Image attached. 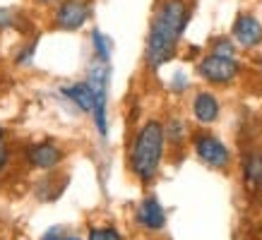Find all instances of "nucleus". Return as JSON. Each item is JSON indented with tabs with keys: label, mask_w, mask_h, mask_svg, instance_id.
Instances as JSON below:
<instances>
[{
	"label": "nucleus",
	"mask_w": 262,
	"mask_h": 240,
	"mask_svg": "<svg viewBox=\"0 0 262 240\" xmlns=\"http://www.w3.org/2000/svg\"><path fill=\"white\" fill-rule=\"evenodd\" d=\"M192 17L190 0H161L149 22V32L144 39V65L157 72L171 63L178 53L181 39Z\"/></svg>",
	"instance_id": "obj_1"
},
{
	"label": "nucleus",
	"mask_w": 262,
	"mask_h": 240,
	"mask_svg": "<svg viewBox=\"0 0 262 240\" xmlns=\"http://www.w3.org/2000/svg\"><path fill=\"white\" fill-rule=\"evenodd\" d=\"M166 132L164 123L157 118L144 120L130 144V171L140 183H151L159 176L161 161L166 154Z\"/></svg>",
	"instance_id": "obj_2"
},
{
	"label": "nucleus",
	"mask_w": 262,
	"mask_h": 240,
	"mask_svg": "<svg viewBox=\"0 0 262 240\" xmlns=\"http://www.w3.org/2000/svg\"><path fill=\"white\" fill-rule=\"evenodd\" d=\"M108 80H111V65L103 60H92L87 67V84L94 91V118L96 132L101 137H108Z\"/></svg>",
	"instance_id": "obj_3"
},
{
	"label": "nucleus",
	"mask_w": 262,
	"mask_h": 240,
	"mask_svg": "<svg viewBox=\"0 0 262 240\" xmlns=\"http://www.w3.org/2000/svg\"><path fill=\"white\" fill-rule=\"evenodd\" d=\"M198 77L207 82L209 87H229L241 77V60L238 58H224L207 51L198 60Z\"/></svg>",
	"instance_id": "obj_4"
},
{
	"label": "nucleus",
	"mask_w": 262,
	"mask_h": 240,
	"mask_svg": "<svg viewBox=\"0 0 262 240\" xmlns=\"http://www.w3.org/2000/svg\"><path fill=\"white\" fill-rule=\"evenodd\" d=\"M190 142H192V149H195V156L205 166L214 168V171H226L231 166V149L216 135H212L209 130L192 132Z\"/></svg>",
	"instance_id": "obj_5"
},
{
	"label": "nucleus",
	"mask_w": 262,
	"mask_h": 240,
	"mask_svg": "<svg viewBox=\"0 0 262 240\" xmlns=\"http://www.w3.org/2000/svg\"><path fill=\"white\" fill-rule=\"evenodd\" d=\"M92 12V0H63L56 10V27L63 32H77L89 22Z\"/></svg>",
	"instance_id": "obj_6"
},
{
	"label": "nucleus",
	"mask_w": 262,
	"mask_h": 240,
	"mask_svg": "<svg viewBox=\"0 0 262 240\" xmlns=\"http://www.w3.org/2000/svg\"><path fill=\"white\" fill-rule=\"evenodd\" d=\"M231 39L238 43V48L253 51L262 46V22L253 12H238L231 24Z\"/></svg>",
	"instance_id": "obj_7"
},
{
	"label": "nucleus",
	"mask_w": 262,
	"mask_h": 240,
	"mask_svg": "<svg viewBox=\"0 0 262 240\" xmlns=\"http://www.w3.org/2000/svg\"><path fill=\"white\" fill-rule=\"evenodd\" d=\"M190 113L200 125H214L222 118V101L212 89H200L190 101Z\"/></svg>",
	"instance_id": "obj_8"
},
{
	"label": "nucleus",
	"mask_w": 262,
	"mask_h": 240,
	"mask_svg": "<svg viewBox=\"0 0 262 240\" xmlns=\"http://www.w3.org/2000/svg\"><path fill=\"white\" fill-rule=\"evenodd\" d=\"M135 221L137 226H142L144 231L149 233H159L164 231V226H166V211L161 207V202L149 195V197H144L135 209Z\"/></svg>",
	"instance_id": "obj_9"
},
{
	"label": "nucleus",
	"mask_w": 262,
	"mask_h": 240,
	"mask_svg": "<svg viewBox=\"0 0 262 240\" xmlns=\"http://www.w3.org/2000/svg\"><path fill=\"white\" fill-rule=\"evenodd\" d=\"M60 159H63V152L51 142L34 144V147H29V152H27V161L34 168H43V171L46 168H56L60 163Z\"/></svg>",
	"instance_id": "obj_10"
},
{
	"label": "nucleus",
	"mask_w": 262,
	"mask_h": 240,
	"mask_svg": "<svg viewBox=\"0 0 262 240\" xmlns=\"http://www.w3.org/2000/svg\"><path fill=\"white\" fill-rule=\"evenodd\" d=\"M60 94H63L68 101H72V104L77 106L82 113L94 111V91H92V87L87 84V80L75 82V84H68V87L60 89Z\"/></svg>",
	"instance_id": "obj_11"
},
{
	"label": "nucleus",
	"mask_w": 262,
	"mask_h": 240,
	"mask_svg": "<svg viewBox=\"0 0 262 240\" xmlns=\"http://www.w3.org/2000/svg\"><path fill=\"white\" fill-rule=\"evenodd\" d=\"M243 180L250 190H260L262 187V152H248L243 159Z\"/></svg>",
	"instance_id": "obj_12"
},
{
	"label": "nucleus",
	"mask_w": 262,
	"mask_h": 240,
	"mask_svg": "<svg viewBox=\"0 0 262 240\" xmlns=\"http://www.w3.org/2000/svg\"><path fill=\"white\" fill-rule=\"evenodd\" d=\"M164 132H166V142L171 147H183L192 137L190 125L181 118V115H171V118L164 123Z\"/></svg>",
	"instance_id": "obj_13"
},
{
	"label": "nucleus",
	"mask_w": 262,
	"mask_h": 240,
	"mask_svg": "<svg viewBox=\"0 0 262 240\" xmlns=\"http://www.w3.org/2000/svg\"><path fill=\"white\" fill-rule=\"evenodd\" d=\"M92 48H94V58H96V60L111 63L113 43H111V39L101 32V29H94V32H92Z\"/></svg>",
	"instance_id": "obj_14"
},
{
	"label": "nucleus",
	"mask_w": 262,
	"mask_h": 240,
	"mask_svg": "<svg viewBox=\"0 0 262 240\" xmlns=\"http://www.w3.org/2000/svg\"><path fill=\"white\" fill-rule=\"evenodd\" d=\"M209 53H216V56L224 58H238V43L231 36H216L209 43Z\"/></svg>",
	"instance_id": "obj_15"
},
{
	"label": "nucleus",
	"mask_w": 262,
	"mask_h": 240,
	"mask_svg": "<svg viewBox=\"0 0 262 240\" xmlns=\"http://www.w3.org/2000/svg\"><path fill=\"white\" fill-rule=\"evenodd\" d=\"M87 240H123V235H120L118 228H113V226H96V228L89 231Z\"/></svg>",
	"instance_id": "obj_16"
},
{
	"label": "nucleus",
	"mask_w": 262,
	"mask_h": 240,
	"mask_svg": "<svg viewBox=\"0 0 262 240\" xmlns=\"http://www.w3.org/2000/svg\"><path fill=\"white\" fill-rule=\"evenodd\" d=\"M34 51H36V41H32L27 48H22V51H19V56H17V65H29V63H32Z\"/></svg>",
	"instance_id": "obj_17"
},
{
	"label": "nucleus",
	"mask_w": 262,
	"mask_h": 240,
	"mask_svg": "<svg viewBox=\"0 0 262 240\" xmlns=\"http://www.w3.org/2000/svg\"><path fill=\"white\" fill-rule=\"evenodd\" d=\"M15 24V17H12V12L10 10H3L0 8V29H10Z\"/></svg>",
	"instance_id": "obj_18"
},
{
	"label": "nucleus",
	"mask_w": 262,
	"mask_h": 240,
	"mask_svg": "<svg viewBox=\"0 0 262 240\" xmlns=\"http://www.w3.org/2000/svg\"><path fill=\"white\" fill-rule=\"evenodd\" d=\"M63 238H65V231L60 228V226H56V228H51L41 240H63Z\"/></svg>",
	"instance_id": "obj_19"
},
{
	"label": "nucleus",
	"mask_w": 262,
	"mask_h": 240,
	"mask_svg": "<svg viewBox=\"0 0 262 240\" xmlns=\"http://www.w3.org/2000/svg\"><path fill=\"white\" fill-rule=\"evenodd\" d=\"M8 161H10V152L5 149V147H0V173L5 171V166H8Z\"/></svg>",
	"instance_id": "obj_20"
},
{
	"label": "nucleus",
	"mask_w": 262,
	"mask_h": 240,
	"mask_svg": "<svg viewBox=\"0 0 262 240\" xmlns=\"http://www.w3.org/2000/svg\"><path fill=\"white\" fill-rule=\"evenodd\" d=\"M173 87H176V91H183V89L188 87V80H185V77H176V80H173Z\"/></svg>",
	"instance_id": "obj_21"
},
{
	"label": "nucleus",
	"mask_w": 262,
	"mask_h": 240,
	"mask_svg": "<svg viewBox=\"0 0 262 240\" xmlns=\"http://www.w3.org/2000/svg\"><path fill=\"white\" fill-rule=\"evenodd\" d=\"M63 240H82V238H77V235H68V233H65V238Z\"/></svg>",
	"instance_id": "obj_22"
},
{
	"label": "nucleus",
	"mask_w": 262,
	"mask_h": 240,
	"mask_svg": "<svg viewBox=\"0 0 262 240\" xmlns=\"http://www.w3.org/2000/svg\"><path fill=\"white\" fill-rule=\"evenodd\" d=\"M39 3H43V5H51V3H56V0H39Z\"/></svg>",
	"instance_id": "obj_23"
},
{
	"label": "nucleus",
	"mask_w": 262,
	"mask_h": 240,
	"mask_svg": "<svg viewBox=\"0 0 262 240\" xmlns=\"http://www.w3.org/2000/svg\"><path fill=\"white\" fill-rule=\"evenodd\" d=\"M3 137H5V130L0 128V142H3Z\"/></svg>",
	"instance_id": "obj_24"
}]
</instances>
